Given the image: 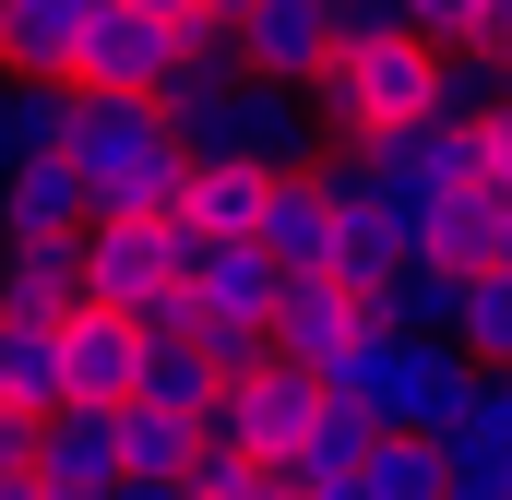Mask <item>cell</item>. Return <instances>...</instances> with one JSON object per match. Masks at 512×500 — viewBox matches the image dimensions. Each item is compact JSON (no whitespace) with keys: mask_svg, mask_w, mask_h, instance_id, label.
<instances>
[{"mask_svg":"<svg viewBox=\"0 0 512 500\" xmlns=\"http://www.w3.org/2000/svg\"><path fill=\"white\" fill-rule=\"evenodd\" d=\"M60 155H72V179H84V203L96 215H167L179 203V131L155 96H108V84H72V131H60Z\"/></svg>","mask_w":512,"mask_h":500,"instance_id":"6da1fadb","label":"cell"},{"mask_svg":"<svg viewBox=\"0 0 512 500\" xmlns=\"http://www.w3.org/2000/svg\"><path fill=\"white\" fill-rule=\"evenodd\" d=\"M441 108V48L429 36H334V60L310 72V120H322V143H382V131L429 120Z\"/></svg>","mask_w":512,"mask_h":500,"instance_id":"7a4b0ae2","label":"cell"},{"mask_svg":"<svg viewBox=\"0 0 512 500\" xmlns=\"http://www.w3.org/2000/svg\"><path fill=\"white\" fill-rule=\"evenodd\" d=\"M322 393H346V405H370L382 429H453L465 417V393H477V370H465V346H405V334H358L334 370H322Z\"/></svg>","mask_w":512,"mask_h":500,"instance_id":"3957f363","label":"cell"},{"mask_svg":"<svg viewBox=\"0 0 512 500\" xmlns=\"http://www.w3.org/2000/svg\"><path fill=\"white\" fill-rule=\"evenodd\" d=\"M84 298L120 322H191L179 310V227L167 215H84Z\"/></svg>","mask_w":512,"mask_h":500,"instance_id":"277c9868","label":"cell"},{"mask_svg":"<svg viewBox=\"0 0 512 500\" xmlns=\"http://www.w3.org/2000/svg\"><path fill=\"white\" fill-rule=\"evenodd\" d=\"M179 72V24L143 12V0H96L84 36H72V84H108V96H155Z\"/></svg>","mask_w":512,"mask_h":500,"instance_id":"5b68a950","label":"cell"},{"mask_svg":"<svg viewBox=\"0 0 512 500\" xmlns=\"http://www.w3.org/2000/svg\"><path fill=\"white\" fill-rule=\"evenodd\" d=\"M310 405H322V370H298V358H251V370L215 393V417H203V429H227L239 453L286 465V453H298V429H310Z\"/></svg>","mask_w":512,"mask_h":500,"instance_id":"8992f818","label":"cell"},{"mask_svg":"<svg viewBox=\"0 0 512 500\" xmlns=\"http://www.w3.org/2000/svg\"><path fill=\"white\" fill-rule=\"evenodd\" d=\"M262 334H274V358L334 370V358L370 334V298H358L346 274H286V286H274V310H262Z\"/></svg>","mask_w":512,"mask_h":500,"instance_id":"52a82bcc","label":"cell"},{"mask_svg":"<svg viewBox=\"0 0 512 500\" xmlns=\"http://www.w3.org/2000/svg\"><path fill=\"white\" fill-rule=\"evenodd\" d=\"M24 477H36V500H108V477H120V429H108V405H48Z\"/></svg>","mask_w":512,"mask_h":500,"instance_id":"ba28073f","label":"cell"},{"mask_svg":"<svg viewBox=\"0 0 512 500\" xmlns=\"http://www.w3.org/2000/svg\"><path fill=\"white\" fill-rule=\"evenodd\" d=\"M334 36H346L334 0H251V12H239V60L274 72V84H310V72L334 60Z\"/></svg>","mask_w":512,"mask_h":500,"instance_id":"9c48e42d","label":"cell"},{"mask_svg":"<svg viewBox=\"0 0 512 500\" xmlns=\"http://www.w3.org/2000/svg\"><path fill=\"white\" fill-rule=\"evenodd\" d=\"M262 250H274V274H334V191H322V167H286V179H262Z\"/></svg>","mask_w":512,"mask_h":500,"instance_id":"30bf717a","label":"cell"},{"mask_svg":"<svg viewBox=\"0 0 512 500\" xmlns=\"http://www.w3.org/2000/svg\"><path fill=\"white\" fill-rule=\"evenodd\" d=\"M239 167H262V179H286V167H322L310 84H274V72H251V96H239Z\"/></svg>","mask_w":512,"mask_h":500,"instance_id":"8fae6325","label":"cell"},{"mask_svg":"<svg viewBox=\"0 0 512 500\" xmlns=\"http://www.w3.org/2000/svg\"><path fill=\"white\" fill-rule=\"evenodd\" d=\"M453 310H465V274L405 250L382 286H370V334H405V346H453Z\"/></svg>","mask_w":512,"mask_h":500,"instance_id":"7c38bea8","label":"cell"},{"mask_svg":"<svg viewBox=\"0 0 512 500\" xmlns=\"http://www.w3.org/2000/svg\"><path fill=\"white\" fill-rule=\"evenodd\" d=\"M131 358H143V322L120 310H60V381H72V405H120L131 393Z\"/></svg>","mask_w":512,"mask_h":500,"instance_id":"4fadbf2b","label":"cell"},{"mask_svg":"<svg viewBox=\"0 0 512 500\" xmlns=\"http://www.w3.org/2000/svg\"><path fill=\"white\" fill-rule=\"evenodd\" d=\"M382 167H393V179H417L429 203H453V191H477V120H453V108H429V120L382 131Z\"/></svg>","mask_w":512,"mask_h":500,"instance_id":"5bb4252c","label":"cell"},{"mask_svg":"<svg viewBox=\"0 0 512 500\" xmlns=\"http://www.w3.org/2000/svg\"><path fill=\"white\" fill-rule=\"evenodd\" d=\"M167 227H179V239H251V227H262V167H215V155H191Z\"/></svg>","mask_w":512,"mask_h":500,"instance_id":"9a60e30c","label":"cell"},{"mask_svg":"<svg viewBox=\"0 0 512 500\" xmlns=\"http://www.w3.org/2000/svg\"><path fill=\"white\" fill-rule=\"evenodd\" d=\"M0 310H24V322L84 310V239H0Z\"/></svg>","mask_w":512,"mask_h":500,"instance_id":"2e32d148","label":"cell"},{"mask_svg":"<svg viewBox=\"0 0 512 500\" xmlns=\"http://www.w3.org/2000/svg\"><path fill=\"white\" fill-rule=\"evenodd\" d=\"M131 393H143V405H179V417H215L227 370L203 358V334H191V322H155V334H143V358H131Z\"/></svg>","mask_w":512,"mask_h":500,"instance_id":"e0dca14e","label":"cell"},{"mask_svg":"<svg viewBox=\"0 0 512 500\" xmlns=\"http://www.w3.org/2000/svg\"><path fill=\"white\" fill-rule=\"evenodd\" d=\"M96 0H0V72H36V84H72V36H84Z\"/></svg>","mask_w":512,"mask_h":500,"instance_id":"ac0fdd59","label":"cell"},{"mask_svg":"<svg viewBox=\"0 0 512 500\" xmlns=\"http://www.w3.org/2000/svg\"><path fill=\"white\" fill-rule=\"evenodd\" d=\"M84 179H72V155H36V167H12V191H0V227L12 239H84Z\"/></svg>","mask_w":512,"mask_h":500,"instance_id":"d6986e66","label":"cell"},{"mask_svg":"<svg viewBox=\"0 0 512 500\" xmlns=\"http://www.w3.org/2000/svg\"><path fill=\"white\" fill-rule=\"evenodd\" d=\"M108 429H120V477H191V453H203V417L143 405V393H120V405H108Z\"/></svg>","mask_w":512,"mask_h":500,"instance_id":"ffe728a7","label":"cell"},{"mask_svg":"<svg viewBox=\"0 0 512 500\" xmlns=\"http://www.w3.org/2000/svg\"><path fill=\"white\" fill-rule=\"evenodd\" d=\"M0 405H24V417L72 405V381H60V322H24V310H0Z\"/></svg>","mask_w":512,"mask_h":500,"instance_id":"44dd1931","label":"cell"},{"mask_svg":"<svg viewBox=\"0 0 512 500\" xmlns=\"http://www.w3.org/2000/svg\"><path fill=\"white\" fill-rule=\"evenodd\" d=\"M60 131H72V84L0 72V167H36V155H60Z\"/></svg>","mask_w":512,"mask_h":500,"instance_id":"7402d4cb","label":"cell"},{"mask_svg":"<svg viewBox=\"0 0 512 500\" xmlns=\"http://www.w3.org/2000/svg\"><path fill=\"white\" fill-rule=\"evenodd\" d=\"M453 346H465V370H512V262H477V274H465Z\"/></svg>","mask_w":512,"mask_h":500,"instance_id":"603a6c76","label":"cell"},{"mask_svg":"<svg viewBox=\"0 0 512 500\" xmlns=\"http://www.w3.org/2000/svg\"><path fill=\"white\" fill-rule=\"evenodd\" d=\"M370 441H382V417H370V405H346V393H322V405H310V429H298V453H286V477H346Z\"/></svg>","mask_w":512,"mask_h":500,"instance_id":"cb8c5ba5","label":"cell"},{"mask_svg":"<svg viewBox=\"0 0 512 500\" xmlns=\"http://www.w3.org/2000/svg\"><path fill=\"white\" fill-rule=\"evenodd\" d=\"M358 489L370 500H441V441H429V429H382V441L358 453Z\"/></svg>","mask_w":512,"mask_h":500,"instance_id":"d4e9b609","label":"cell"},{"mask_svg":"<svg viewBox=\"0 0 512 500\" xmlns=\"http://www.w3.org/2000/svg\"><path fill=\"white\" fill-rule=\"evenodd\" d=\"M429 262H453V274L501 262V203H489V191H453V203L429 215Z\"/></svg>","mask_w":512,"mask_h":500,"instance_id":"484cf974","label":"cell"},{"mask_svg":"<svg viewBox=\"0 0 512 500\" xmlns=\"http://www.w3.org/2000/svg\"><path fill=\"white\" fill-rule=\"evenodd\" d=\"M441 500H512V453L477 429H441Z\"/></svg>","mask_w":512,"mask_h":500,"instance_id":"4316f807","label":"cell"},{"mask_svg":"<svg viewBox=\"0 0 512 500\" xmlns=\"http://www.w3.org/2000/svg\"><path fill=\"white\" fill-rule=\"evenodd\" d=\"M512 84H501V48H441V108L453 120H489Z\"/></svg>","mask_w":512,"mask_h":500,"instance_id":"83f0119b","label":"cell"},{"mask_svg":"<svg viewBox=\"0 0 512 500\" xmlns=\"http://www.w3.org/2000/svg\"><path fill=\"white\" fill-rule=\"evenodd\" d=\"M405 36H429V48H489V0H405Z\"/></svg>","mask_w":512,"mask_h":500,"instance_id":"f1b7e54d","label":"cell"},{"mask_svg":"<svg viewBox=\"0 0 512 500\" xmlns=\"http://www.w3.org/2000/svg\"><path fill=\"white\" fill-rule=\"evenodd\" d=\"M453 429H477V441H501V453H512V370H477V393H465Z\"/></svg>","mask_w":512,"mask_h":500,"instance_id":"f546056e","label":"cell"},{"mask_svg":"<svg viewBox=\"0 0 512 500\" xmlns=\"http://www.w3.org/2000/svg\"><path fill=\"white\" fill-rule=\"evenodd\" d=\"M191 500H298V477H286V465H262V453H239L215 489H191Z\"/></svg>","mask_w":512,"mask_h":500,"instance_id":"4dcf8cb0","label":"cell"},{"mask_svg":"<svg viewBox=\"0 0 512 500\" xmlns=\"http://www.w3.org/2000/svg\"><path fill=\"white\" fill-rule=\"evenodd\" d=\"M477 191H512V108L477 120Z\"/></svg>","mask_w":512,"mask_h":500,"instance_id":"1f68e13d","label":"cell"},{"mask_svg":"<svg viewBox=\"0 0 512 500\" xmlns=\"http://www.w3.org/2000/svg\"><path fill=\"white\" fill-rule=\"evenodd\" d=\"M24 465H36V417H24V405H0V477H24Z\"/></svg>","mask_w":512,"mask_h":500,"instance_id":"d6a6232c","label":"cell"},{"mask_svg":"<svg viewBox=\"0 0 512 500\" xmlns=\"http://www.w3.org/2000/svg\"><path fill=\"white\" fill-rule=\"evenodd\" d=\"M334 24H346V36H393V24H405V0H334Z\"/></svg>","mask_w":512,"mask_h":500,"instance_id":"836d02e7","label":"cell"},{"mask_svg":"<svg viewBox=\"0 0 512 500\" xmlns=\"http://www.w3.org/2000/svg\"><path fill=\"white\" fill-rule=\"evenodd\" d=\"M108 500H191V477H108Z\"/></svg>","mask_w":512,"mask_h":500,"instance_id":"e575fe53","label":"cell"},{"mask_svg":"<svg viewBox=\"0 0 512 500\" xmlns=\"http://www.w3.org/2000/svg\"><path fill=\"white\" fill-rule=\"evenodd\" d=\"M489 48H501V60H512V0H489Z\"/></svg>","mask_w":512,"mask_h":500,"instance_id":"d590c367","label":"cell"},{"mask_svg":"<svg viewBox=\"0 0 512 500\" xmlns=\"http://www.w3.org/2000/svg\"><path fill=\"white\" fill-rule=\"evenodd\" d=\"M489 203H501V262H512V191H489Z\"/></svg>","mask_w":512,"mask_h":500,"instance_id":"8d00e7d4","label":"cell"},{"mask_svg":"<svg viewBox=\"0 0 512 500\" xmlns=\"http://www.w3.org/2000/svg\"><path fill=\"white\" fill-rule=\"evenodd\" d=\"M215 12H227V24H239V12H251V0H215Z\"/></svg>","mask_w":512,"mask_h":500,"instance_id":"74e56055","label":"cell"},{"mask_svg":"<svg viewBox=\"0 0 512 500\" xmlns=\"http://www.w3.org/2000/svg\"><path fill=\"white\" fill-rule=\"evenodd\" d=\"M143 12H179V0H143Z\"/></svg>","mask_w":512,"mask_h":500,"instance_id":"f35d334b","label":"cell"},{"mask_svg":"<svg viewBox=\"0 0 512 500\" xmlns=\"http://www.w3.org/2000/svg\"><path fill=\"white\" fill-rule=\"evenodd\" d=\"M0 191H12V167H0ZM0 239H12V227H0Z\"/></svg>","mask_w":512,"mask_h":500,"instance_id":"ab89813d","label":"cell"},{"mask_svg":"<svg viewBox=\"0 0 512 500\" xmlns=\"http://www.w3.org/2000/svg\"><path fill=\"white\" fill-rule=\"evenodd\" d=\"M501 84H512V60H501ZM501 108H512V96H501Z\"/></svg>","mask_w":512,"mask_h":500,"instance_id":"60d3db41","label":"cell"}]
</instances>
